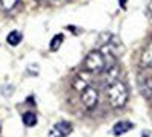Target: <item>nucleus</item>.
I'll return each mask as SVG.
<instances>
[{"label":"nucleus","mask_w":152,"mask_h":137,"mask_svg":"<svg viewBox=\"0 0 152 137\" xmlns=\"http://www.w3.org/2000/svg\"><path fill=\"white\" fill-rule=\"evenodd\" d=\"M113 64H116L114 53H108L104 51H93L84 59V69L88 73H102Z\"/></svg>","instance_id":"1"},{"label":"nucleus","mask_w":152,"mask_h":137,"mask_svg":"<svg viewBox=\"0 0 152 137\" xmlns=\"http://www.w3.org/2000/svg\"><path fill=\"white\" fill-rule=\"evenodd\" d=\"M128 97H129V92L123 81L116 79L107 85V99L113 108L125 107V104L128 102Z\"/></svg>","instance_id":"2"},{"label":"nucleus","mask_w":152,"mask_h":137,"mask_svg":"<svg viewBox=\"0 0 152 137\" xmlns=\"http://www.w3.org/2000/svg\"><path fill=\"white\" fill-rule=\"evenodd\" d=\"M81 101L87 110H93L99 102V92L93 85H88L81 92Z\"/></svg>","instance_id":"3"},{"label":"nucleus","mask_w":152,"mask_h":137,"mask_svg":"<svg viewBox=\"0 0 152 137\" xmlns=\"http://www.w3.org/2000/svg\"><path fill=\"white\" fill-rule=\"evenodd\" d=\"M73 131V125L70 122H58L52 127V130L49 131V137H67Z\"/></svg>","instance_id":"4"},{"label":"nucleus","mask_w":152,"mask_h":137,"mask_svg":"<svg viewBox=\"0 0 152 137\" xmlns=\"http://www.w3.org/2000/svg\"><path fill=\"white\" fill-rule=\"evenodd\" d=\"M72 85H73V89H75L76 92L81 93V92L85 89V87L90 85V78H88V73H85V72L78 73V75H76V76L73 78Z\"/></svg>","instance_id":"5"},{"label":"nucleus","mask_w":152,"mask_h":137,"mask_svg":"<svg viewBox=\"0 0 152 137\" xmlns=\"http://www.w3.org/2000/svg\"><path fill=\"white\" fill-rule=\"evenodd\" d=\"M142 64H143V67L152 66V41L145 47V51L142 53Z\"/></svg>","instance_id":"6"},{"label":"nucleus","mask_w":152,"mask_h":137,"mask_svg":"<svg viewBox=\"0 0 152 137\" xmlns=\"http://www.w3.org/2000/svg\"><path fill=\"white\" fill-rule=\"evenodd\" d=\"M132 128V123L131 122H119L114 125V134L116 136H120V134H125V133H128L129 130Z\"/></svg>","instance_id":"7"},{"label":"nucleus","mask_w":152,"mask_h":137,"mask_svg":"<svg viewBox=\"0 0 152 137\" xmlns=\"http://www.w3.org/2000/svg\"><path fill=\"white\" fill-rule=\"evenodd\" d=\"M21 38H23L21 32H18V31H12V32L8 35L6 41H8V44H11V46H17V44H20Z\"/></svg>","instance_id":"8"},{"label":"nucleus","mask_w":152,"mask_h":137,"mask_svg":"<svg viewBox=\"0 0 152 137\" xmlns=\"http://www.w3.org/2000/svg\"><path fill=\"white\" fill-rule=\"evenodd\" d=\"M111 40H113V35L110 32H102L97 37V46L99 47H105V46H108L111 43Z\"/></svg>","instance_id":"9"},{"label":"nucleus","mask_w":152,"mask_h":137,"mask_svg":"<svg viewBox=\"0 0 152 137\" xmlns=\"http://www.w3.org/2000/svg\"><path fill=\"white\" fill-rule=\"evenodd\" d=\"M62 41H64V37H62L61 34H58V35H55L53 38H52V41H50V51L52 52H56L58 49L61 47V44H62Z\"/></svg>","instance_id":"10"},{"label":"nucleus","mask_w":152,"mask_h":137,"mask_svg":"<svg viewBox=\"0 0 152 137\" xmlns=\"http://www.w3.org/2000/svg\"><path fill=\"white\" fill-rule=\"evenodd\" d=\"M21 119H23V123H24L26 127H34L35 123H37V114L31 113V111H28V113H24Z\"/></svg>","instance_id":"11"},{"label":"nucleus","mask_w":152,"mask_h":137,"mask_svg":"<svg viewBox=\"0 0 152 137\" xmlns=\"http://www.w3.org/2000/svg\"><path fill=\"white\" fill-rule=\"evenodd\" d=\"M18 3V0H0V8L3 11H12Z\"/></svg>","instance_id":"12"},{"label":"nucleus","mask_w":152,"mask_h":137,"mask_svg":"<svg viewBox=\"0 0 152 137\" xmlns=\"http://www.w3.org/2000/svg\"><path fill=\"white\" fill-rule=\"evenodd\" d=\"M125 2H126V0H120V5H123V6H125Z\"/></svg>","instance_id":"13"},{"label":"nucleus","mask_w":152,"mask_h":137,"mask_svg":"<svg viewBox=\"0 0 152 137\" xmlns=\"http://www.w3.org/2000/svg\"><path fill=\"white\" fill-rule=\"evenodd\" d=\"M38 2H50V0H38Z\"/></svg>","instance_id":"14"}]
</instances>
